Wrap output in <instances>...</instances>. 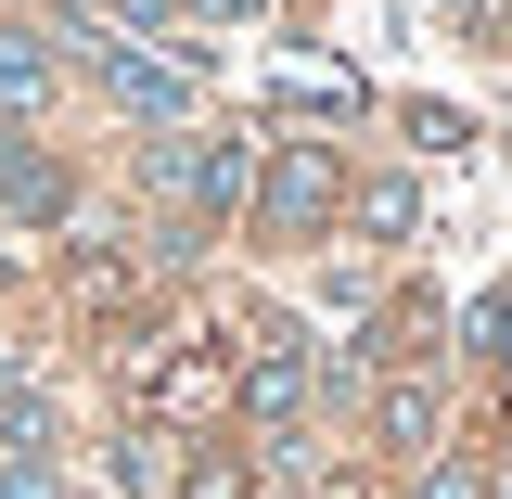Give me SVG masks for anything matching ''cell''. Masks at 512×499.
<instances>
[{"mask_svg":"<svg viewBox=\"0 0 512 499\" xmlns=\"http://www.w3.org/2000/svg\"><path fill=\"white\" fill-rule=\"evenodd\" d=\"M180 499H256V487H244V461H231V448H205V461L180 474Z\"/></svg>","mask_w":512,"mask_h":499,"instance_id":"9","label":"cell"},{"mask_svg":"<svg viewBox=\"0 0 512 499\" xmlns=\"http://www.w3.org/2000/svg\"><path fill=\"white\" fill-rule=\"evenodd\" d=\"M116 13H128V26H141V39H154V26H167V13H180V0H116Z\"/></svg>","mask_w":512,"mask_h":499,"instance_id":"11","label":"cell"},{"mask_svg":"<svg viewBox=\"0 0 512 499\" xmlns=\"http://www.w3.org/2000/svg\"><path fill=\"white\" fill-rule=\"evenodd\" d=\"M346 205H359V231H384V244L423 218V205H410V180H372V192H346Z\"/></svg>","mask_w":512,"mask_h":499,"instance_id":"7","label":"cell"},{"mask_svg":"<svg viewBox=\"0 0 512 499\" xmlns=\"http://www.w3.org/2000/svg\"><path fill=\"white\" fill-rule=\"evenodd\" d=\"M205 13H231V26H244V13H256V0H205Z\"/></svg>","mask_w":512,"mask_h":499,"instance_id":"12","label":"cell"},{"mask_svg":"<svg viewBox=\"0 0 512 499\" xmlns=\"http://www.w3.org/2000/svg\"><path fill=\"white\" fill-rule=\"evenodd\" d=\"M52 499H64V487H52Z\"/></svg>","mask_w":512,"mask_h":499,"instance_id":"13","label":"cell"},{"mask_svg":"<svg viewBox=\"0 0 512 499\" xmlns=\"http://www.w3.org/2000/svg\"><path fill=\"white\" fill-rule=\"evenodd\" d=\"M0 448H13V461L52 448V397H39V372H13V359H0Z\"/></svg>","mask_w":512,"mask_h":499,"instance_id":"5","label":"cell"},{"mask_svg":"<svg viewBox=\"0 0 512 499\" xmlns=\"http://www.w3.org/2000/svg\"><path fill=\"white\" fill-rule=\"evenodd\" d=\"M500 499H512V487H500Z\"/></svg>","mask_w":512,"mask_h":499,"instance_id":"14","label":"cell"},{"mask_svg":"<svg viewBox=\"0 0 512 499\" xmlns=\"http://www.w3.org/2000/svg\"><path fill=\"white\" fill-rule=\"evenodd\" d=\"M295 397H308V346L269 320L256 333V359H244V410H269V423H295Z\"/></svg>","mask_w":512,"mask_h":499,"instance_id":"4","label":"cell"},{"mask_svg":"<svg viewBox=\"0 0 512 499\" xmlns=\"http://www.w3.org/2000/svg\"><path fill=\"white\" fill-rule=\"evenodd\" d=\"M141 180L167 192V205H205V218H231L256 167H244V141H192V128H180V141H141Z\"/></svg>","mask_w":512,"mask_h":499,"instance_id":"3","label":"cell"},{"mask_svg":"<svg viewBox=\"0 0 512 499\" xmlns=\"http://www.w3.org/2000/svg\"><path fill=\"white\" fill-rule=\"evenodd\" d=\"M26 103H52V39L0 26V116H26Z\"/></svg>","mask_w":512,"mask_h":499,"instance_id":"6","label":"cell"},{"mask_svg":"<svg viewBox=\"0 0 512 499\" xmlns=\"http://www.w3.org/2000/svg\"><path fill=\"white\" fill-rule=\"evenodd\" d=\"M244 205H256V231H320V218L346 205L333 141H269V154H256V180H244Z\"/></svg>","mask_w":512,"mask_h":499,"instance_id":"1","label":"cell"},{"mask_svg":"<svg viewBox=\"0 0 512 499\" xmlns=\"http://www.w3.org/2000/svg\"><path fill=\"white\" fill-rule=\"evenodd\" d=\"M64 39H77V64L116 90L128 116H192V64L180 52H141V39H103V26H64Z\"/></svg>","mask_w":512,"mask_h":499,"instance_id":"2","label":"cell"},{"mask_svg":"<svg viewBox=\"0 0 512 499\" xmlns=\"http://www.w3.org/2000/svg\"><path fill=\"white\" fill-rule=\"evenodd\" d=\"M423 436H436V397L397 384V397H384V448H423Z\"/></svg>","mask_w":512,"mask_h":499,"instance_id":"8","label":"cell"},{"mask_svg":"<svg viewBox=\"0 0 512 499\" xmlns=\"http://www.w3.org/2000/svg\"><path fill=\"white\" fill-rule=\"evenodd\" d=\"M487 346H500V384H512V295H487Z\"/></svg>","mask_w":512,"mask_h":499,"instance_id":"10","label":"cell"}]
</instances>
